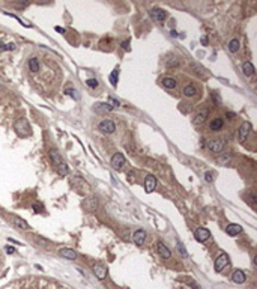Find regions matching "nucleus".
Segmentation results:
<instances>
[{
  "mask_svg": "<svg viewBox=\"0 0 257 289\" xmlns=\"http://www.w3.org/2000/svg\"><path fill=\"white\" fill-rule=\"evenodd\" d=\"M239 140L241 142H245L247 137L250 136V133H251V124L250 122H244L241 127H239Z\"/></svg>",
  "mask_w": 257,
  "mask_h": 289,
  "instance_id": "6",
  "label": "nucleus"
},
{
  "mask_svg": "<svg viewBox=\"0 0 257 289\" xmlns=\"http://www.w3.org/2000/svg\"><path fill=\"white\" fill-rule=\"evenodd\" d=\"M117 80H119V70H114L111 74H110V83H111L113 86H116Z\"/></svg>",
  "mask_w": 257,
  "mask_h": 289,
  "instance_id": "27",
  "label": "nucleus"
},
{
  "mask_svg": "<svg viewBox=\"0 0 257 289\" xmlns=\"http://www.w3.org/2000/svg\"><path fill=\"white\" fill-rule=\"evenodd\" d=\"M98 128H99V131L104 133V134H113V133L116 131V125H114V122H113L111 119H105V121H102Z\"/></svg>",
  "mask_w": 257,
  "mask_h": 289,
  "instance_id": "4",
  "label": "nucleus"
},
{
  "mask_svg": "<svg viewBox=\"0 0 257 289\" xmlns=\"http://www.w3.org/2000/svg\"><path fill=\"white\" fill-rule=\"evenodd\" d=\"M151 18L153 21H156V23H163L164 20L167 18V12L164 9H160V8H153L151 11Z\"/></svg>",
  "mask_w": 257,
  "mask_h": 289,
  "instance_id": "5",
  "label": "nucleus"
},
{
  "mask_svg": "<svg viewBox=\"0 0 257 289\" xmlns=\"http://www.w3.org/2000/svg\"><path fill=\"white\" fill-rule=\"evenodd\" d=\"M65 93H69V95H72V98H78V93L75 92L74 89H65Z\"/></svg>",
  "mask_w": 257,
  "mask_h": 289,
  "instance_id": "34",
  "label": "nucleus"
},
{
  "mask_svg": "<svg viewBox=\"0 0 257 289\" xmlns=\"http://www.w3.org/2000/svg\"><path fill=\"white\" fill-rule=\"evenodd\" d=\"M93 274L99 278V280H104V278L107 277V268H105L104 265H101V264H95L93 265Z\"/></svg>",
  "mask_w": 257,
  "mask_h": 289,
  "instance_id": "13",
  "label": "nucleus"
},
{
  "mask_svg": "<svg viewBox=\"0 0 257 289\" xmlns=\"http://www.w3.org/2000/svg\"><path fill=\"white\" fill-rule=\"evenodd\" d=\"M122 48H123V50H126V51H129V50H131V48H129V39H126L125 42H122Z\"/></svg>",
  "mask_w": 257,
  "mask_h": 289,
  "instance_id": "36",
  "label": "nucleus"
},
{
  "mask_svg": "<svg viewBox=\"0 0 257 289\" xmlns=\"http://www.w3.org/2000/svg\"><path fill=\"white\" fill-rule=\"evenodd\" d=\"M110 103L114 105V107H117V105H119V101H117V100H114L113 96H110Z\"/></svg>",
  "mask_w": 257,
  "mask_h": 289,
  "instance_id": "39",
  "label": "nucleus"
},
{
  "mask_svg": "<svg viewBox=\"0 0 257 289\" xmlns=\"http://www.w3.org/2000/svg\"><path fill=\"white\" fill-rule=\"evenodd\" d=\"M242 232V226L241 224H229L227 227H226V233L229 235V236H236V235H239Z\"/></svg>",
  "mask_w": 257,
  "mask_h": 289,
  "instance_id": "14",
  "label": "nucleus"
},
{
  "mask_svg": "<svg viewBox=\"0 0 257 289\" xmlns=\"http://www.w3.org/2000/svg\"><path fill=\"white\" fill-rule=\"evenodd\" d=\"M5 15H8V17H11V18H15V20H17L18 23L21 24V26H24V27H32V24H26V23H24V21H23V20L20 18V17H17V15H14V14H11V12H5Z\"/></svg>",
  "mask_w": 257,
  "mask_h": 289,
  "instance_id": "29",
  "label": "nucleus"
},
{
  "mask_svg": "<svg viewBox=\"0 0 257 289\" xmlns=\"http://www.w3.org/2000/svg\"><path fill=\"white\" fill-rule=\"evenodd\" d=\"M57 172L62 175V176H65V175L69 173V169H68V166H66L65 163H62L60 166H57Z\"/></svg>",
  "mask_w": 257,
  "mask_h": 289,
  "instance_id": "28",
  "label": "nucleus"
},
{
  "mask_svg": "<svg viewBox=\"0 0 257 289\" xmlns=\"http://www.w3.org/2000/svg\"><path fill=\"white\" fill-rule=\"evenodd\" d=\"M206 116H208V112H203V113H199L197 116H194V125H201L206 121Z\"/></svg>",
  "mask_w": 257,
  "mask_h": 289,
  "instance_id": "23",
  "label": "nucleus"
},
{
  "mask_svg": "<svg viewBox=\"0 0 257 289\" xmlns=\"http://www.w3.org/2000/svg\"><path fill=\"white\" fill-rule=\"evenodd\" d=\"M176 250H177L179 253L182 254V256H187V249L184 247V244L180 243V241H179V243L176 244Z\"/></svg>",
  "mask_w": 257,
  "mask_h": 289,
  "instance_id": "30",
  "label": "nucleus"
},
{
  "mask_svg": "<svg viewBox=\"0 0 257 289\" xmlns=\"http://www.w3.org/2000/svg\"><path fill=\"white\" fill-rule=\"evenodd\" d=\"M14 224H15L18 229H21V231H27V229H30L29 223H27L26 220H23L21 217H14Z\"/></svg>",
  "mask_w": 257,
  "mask_h": 289,
  "instance_id": "16",
  "label": "nucleus"
},
{
  "mask_svg": "<svg viewBox=\"0 0 257 289\" xmlns=\"http://www.w3.org/2000/svg\"><path fill=\"white\" fill-rule=\"evenodd\" d=\"M163 86L167 89H175L176 87V80L172 77H164L163 79Z\"/></svg>",
  "mask_w": 257,
  "mask_h": 289,
  "instance_id": "21",
  "label": "nucleus"
},
{
  "mask_svg": "<svg viewBox=\"0 0 257 289\" xmlns=\"http://www.w3.org/2000/svg\"><path fill=\"white\" fill-rule=\"evenodd\" d=\"M29 70L32 71V72H38L39 71V60L36 57H32L29 60Z\"/></svg>",
  "mask_w": 257,
  "mask_h": 289,
  "instance_id": "22",
  "label": "nucleus"
},
{
  "mask_svg": "<svg viewBox=\"0 0 257 289\" xmlns=\"http://www.w3.org/2000/svg\"><path fill=\"white\" fill-rule=\"evenodd\" d=\"M184 93H185V96H196L197 95V89L193 84H188L187 87L184 89Z\"/></svg>",
  "mask_w": 257,
  "mask_h": 289,
  "instance_id": "25",
  "label": "nucleus"
},
{
  "mask_svg": "<svg viewBox=\"0 0 257 289\" xmlns=\"http://www.w3.org/2000/svg\"><path fill=\"white\" fill-rule=\"evenodd\" d=\"M230 264V259H229V254L227 253H220L218 256H217V259H215V264H213V270L217 271V273H221L222 270H226L227 268V265Z\"/></svg>",
  "mask_w": 257,
  "mask_h": 289,
  "instance_id": "1",
  "label": "nucleus"
},
{
  "mask_svg": "<svg viewBox=\"0 0 257 289\" xmlns=\"http://www.w3.org/2000/svg\"><path fill=\"white\" fill-rule=\"evenodd\" d=\"M194 236H196L197 241L205 243V241H208V240L210 238V232L208 231V229H205V227H199L197 231L194 232Z\"/></svg>",
  "mask_w": 257,
  "mask_h": 289,
  "instance_id": "7",
  "label": "nucleus"
},
{
  "mask_svg": "<svg viewBox=\"0 0 257 289\" xmlns=\"http://www.w3.org/2000/svg\"><path fill=\"white\" fill-rule=\"evenodd\" d=\"M84 205H87V208L90 209V211H95V209L98 208V199H96V197H92V199L86 200Z\"/></svg>",
  "mask_w": 257,
  "mask_h": 289,
  "instance_id": "24",
  "label": "nucleus"
},
{
  "mask_svg": "<svg viewBox=\"0 0 257 289\" xmlns=\"http://www.w3.org/2000/svg\"><path fill=\"white\" fill-rule=\"evenodd\" d=\"M111 166H113V169H114V170H117V172H122V170L125 169V157H123L120 152L114 154V155H113V158H111Z\"/></svg>",
  "mask_w": 257,
  "mask_h": 289,
  "instance_id": "3",
  "label": "nucleus"
},
{
  "mask_svg": "<svg viewBox=\"0 0 257 289\" xmlns=\"http://www.w3.org/2000/svg\"><path fill=\"white\" fill-rule=\"evenodd\" d=\"M227 117H229V119H233V117H234V113L229 112V113H227Z\"/></svg>",
  "mask_w": 257,
  "mask_h": 289,
  "instance_id": "42",
  "label": "nucleus"
},
{
  "mask_svg": "<svg viewBox=\"0 0 257 289\" xmlns=\"http://www.w3.org/2000/svg\"><path fill=\"white\" fill-rule=\"evenodd\" d=\"M205 179H206L208 182H212V181H213V175L209 173V172H206V173H205Z\"/></svg>",
  "mask_w": 257,
  "mask_h": 289,
  "instance_id": "35",
  "label": "nucleus"
},
{
  "mask_svg": "<svg viewBox=\"0 0 257 289\" xmlns=\"http://www.w3.org/2000/svg\"><path fill=\"white\" fill-rule=\"evenodd\" d=\"M230 158H232V157H230L229 154H226L222 158H220V163H221V164H229V163H230Z\"/></svg>",
  "mask_w": 257,
  "mask_h": 289,
  "instance_id": "32",
  "label": "nucleus"
},
{
  "mask_svg": "<svg viewBox=\"0 0 257 289\" xmlns=\"http://www.w3.org/2000/svg\"><path fill=\"white\" fill-rule=\"evenodd\" d=\"M15 131H17V134H18L20 137H27V136H30V133H32L30 125H29V122H27L26 119L17 121V124H15Z\"/></svg>",
  "mask_w": 257,
  "mask_h": 289,
  "instance_id": "2",
  "label": "nucleus"
},
{
  "mask_svg": "<svg viewBox=\"0 0 257 289\" xmlns=\"http://www.w3.org/2000/svg\"><path fill=\"white\" fill-rule=\"evenodd\" d=\"M50 157H51V160H53V163H54V166L57 167V166H60L62 163H63V160H62V157H60V154H59L57 149H51L50 151Z\"/></svg>",
  "mask_w": 257,
  "mask_h": 289,
  "instance_id": "17",
  "label": "nucleus"
},
{
  "mask_svg": "<svg viewBox=\"0 0 257 289\" xmlns=\"http://www.w3.org/2000/svg\"><path fill=\"white\" fill-rule=\"evenodd\" d=\"M86 84H87L90 89H96V87H98V80H96V79H89V80L86 81Z\"/></svg>",
  "mask_w": 257,
  "mask_h": 289,
  "instance_id": "31",
  "label": "nucleus"
},
{
  "mask_svg": "<svg viewBox=\"0 0 257 289\" xmlns=\"http://www.w3.org/2000/svg\"><path fill=\"white\" fill-rule=\"evenodd\" d=\"M238 50H239V41H238V39H232V41L229 42V51L234 53V51H238Z\"/></svg>",
  "mask_w": 257,
  "mask_h": 289,
  "instance_id": "26",
  "label": "nucleus"
},
{
  "mask_svg": "<svg viewBox=\"0 0 257 289\" xmlns=\"http://www.w3.org/2000/svg\"><path fill=\"white\" fill-rule=\"evenodd\" d=\"M155 188H156V178L153 175H147L144 179V190L147 193H152Z\"/></svg>",
  "mask_w": 257,
  "mask_h": 289,
  "instance_id": "9",
  "label": "nucleus"
},
{
  "mask_svg": "<svg viewBox=\"0 0 257 289\" xmlns=\"http://www.w3.org/2000/svg\"><path fill=\"white\" fill-rule=\"evenodd\" d=\"M242 71H244V74H245L247 77L253 75V74H254V66H253V63H251V62H245V63L242 65Z\"/></svg>",
  "mask_w": 257,
  "mask_h": 289,
  "instance_id": "20",
  "label": "nucleus"
},
{
  "mask_svg": "<svg viewBox=\"0 0 257 289\" xmlns=\"http://www.w3.org/2000/svg\"><path fill=\"white\" fill-rule=\"evenodd\" d=\"M56 30H57L59 33H65V29H62V27H56Z\"/></svg>",
  "mask_w": 257,
  "mask_h": 289,
  "instance_id": "43",
  "label": "nucleus"
},
{
  "mask_svg": "<svg viewBox=\"0 0 257 289\" xmlns=\"http://www.w3.org/2000/svg\"><path fill=\"white\" fill-rule=\"evenodd\" d=\"M59 254H60L62 257L71 259V261L77 259V252H75V250H72V249H60V250H59Z\"/></svg>",
  "mask_w": 257,
  "mask_h": 289,
  "instance_id": "15",
  "label": "nucleus"
},
{
  "mask_svg": "<svg viewBox=\"0 0 257 289\" xmlns=\"http://www.w3.org/2000/svg\"><path fill=\"white\" fill-rule=\"evenodd\" d=\"M2 48H3V50H14L15 45H14V44H8V45H3Z\"/></svg>",
  "mask_w": 257,
  "mask_h": 289,
  "instance_id": "38",
  "label": "nucleus"
},
{
  "mask_svg": "<svg viewBox=\"0 0 257 289\" xmlns=\"http://www.w3.org/2000/svg\"><path fill=\"white\" fill-rule=\"evenodd\" d=\"M5 249H6V252H8V253H9V254L15 253V249H14V247H11V245H6Z\"/></svg>",
  "mask_w": 257,
  "mask_h": 289,
  "instance_id": "37",
  "label": "nucleus"
},
{
  "mask_svg": "<svg viewBox=\"0 0 257 289\" xmlns=\"http://www.w3.org/2000/svg\"><path fill=\"white\" fill-rule=\"evenodd\" d=\"M132 241H134V244H137V245H143L144 241H146V231H143V229L135 231L134 235H132Z\"/></svg>",
  "mask_w": 257,
  "mask_h": 289,
  "instance_id": "10",
  "label": "nucleus"
},
{
  "mask_svg": "<svg viewBox=\"0 0 257 289\" xmlns=\"http://www.w3.org/2000/svg\"><path fill=\"white\" fill-rule=\"evenodd\" d=\"M232 280H233L234 283H238V285H242V283H245L247 274L242 270H234L233 274H232Z\"/></svg>",
  "mask_w": 257,
  "mask_h": 289,
  "instance_id": "11",
  "label": "nucleus"
},
{
  "mask_svg": "<svg viewBox=\"0 0 257 289\" xmlns=\"http://www.w3.org/2000/svg\"><path fill=\"white\" fill-rule=\"evenodd\" d=\"M12 6H14V8H18V9H24L26 6H29V3H27V2H24V3H12Z\"/></svg>",
  "mask_w": 257,
  "mask_h": 289,
  "instance_id": "33",
  "label": "nucleus"
},
{
  "mask_svg": "<svg viewBox=\"0 0 257 289\" xmlns=\"http://www.w3.org/2000/svg\"><path fill=\"white\" fill-rule=\"evenodd\" d=\"M156 252H158V254H160L161 257H164V259H170V257H172V250H170L164 243H161V241L156 244Z\"/></svg>",
  "mask_w": 257,
  "mask_h": 289,
  "instance_id": "8",
  "label": "nucleus"
},
{
  "mask_svg": "<svg viewBox=\"0 0 257 289\" xmlns=\"http://www.w3.org/2000/svg\"><path fill=\"white\" fill-rule=\"evenodd\" d=\"M208 148H209L212 152L218 154V152H221V151L224 149V142H222V140H210L209 143H208Z\"/></svg>",
  "mask_w": 257,
  "mask_h": 289,
  "instance_id": "12",
  "label": "nucleus"
},
{
  "mask_svg": "<svg viewBox=\"0 0 257 289\" xmlns=\"http://www.w3.org/2000/svg\"><path fill=\"white\" fill-rule=\"evenodd\" d=\"M95 108H96V112H101V113H110V112H113V105L107 104V103L96 104V105H95Z\"/></svg>",
  "mask_w": 257,
  "mask_h": 289,
  "instance_id": "19",
  "label": "nucleus"
},
{
  "mask_svg": "<svg viewBox=\"0 0 257 289\" xmlns=\"http://www.w3.org/2000/svg\"><path fill=\"white\" fill-rule=\"evenodd\" d=\"M200 42H201L203 45H208V39H206V38H201V41H200Z\"/></svg>",
  "mask_w": 257,
  "mask_h": 289,
  "instance_id": "41",
  "label": "nucleus"
},
{
  "mask_svg": "<svg viewBox=\"0 0 257 289\" xmlns=\"http://www.w3.org/2000/svg\"><path fill=\"white\" fill-rule=\"evenodd\" d=\"M33 209H35V212H39V211H42V206H39V203H35Z\"/></svg>",
  "mask_w": 257,
  "mask_h": 289,
  "instance_id": "40",
  "label": "nucleus"
},
{
  "mask_svg": "<svg viewBox=\"0 0 257 289\" xmlns=\"http://www.w3.org/2000/svg\"><path fill=\"white\" fill-rule=\"evenodd\" d=\"M222 125H224V122H222V119H220V117H215V119H212L209 124V128L212 130V131H220L222 128Z\"/></svg>",
  "mask_w": 257,
  "mask_h": 289,
  "instance_id": "18",
  "label": "nucleus"
}]
</instances>
